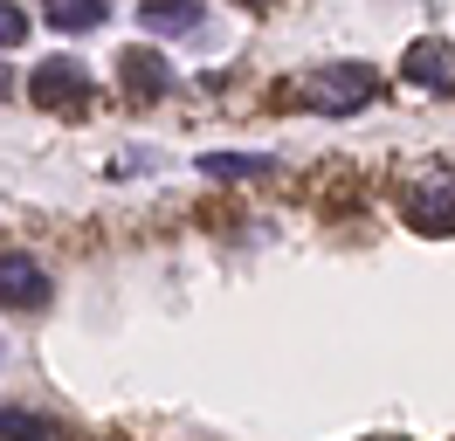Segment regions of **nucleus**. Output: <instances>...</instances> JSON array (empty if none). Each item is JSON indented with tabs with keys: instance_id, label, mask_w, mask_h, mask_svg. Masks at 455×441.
Masks as SVG:
<instances>
[{
	"instance_id": "12",
	"label": "nucleus",
	"mask_w": 455,
	"mask_h": 441,
	"mask_svg": "<svg viewBox=\"0 0 455 441\" xmlns=\"http://www.w3.org/2000/svg\"><path fill=\"white\" fill-rule=\"evenodd\" d=\"M7 90H14V76H7V62H0V97H7Z\"/></svg>"
},
{
	"instance_id": "7",
	"label": "nucleus",
	"mask_w": 455,
	"mask_h": 441,
	"mask_svg": "<svg viewBox=\"0 0 455 441\" xmlns=\"http://www.w3.org/2000/svg\"><path fill=\"white\" fill-rule=\"evenodd\" d=\"M200 0H139V21L152 28V35H194L200 28Z\"/></svg>"
},
{
	"instance_id": "11",
	"label": "nucleus",
	"mask_w": 455,
	"mask_h": 441,
	"mask_svg": "<svg viewBox=\"0 0 455 441\" xmlns=\"http://www.w3.org/2000/svg\"><path fill=\"white\" fill-rule=\"evenodd\" d=\"M21 42H28V14L14 0H0V49H21Z\"/></svg>"
},
{
	"instance_id": "2",
	"label": "nucleus",
	"mask_w": 455,
	"mask_h": 441,
	"mask_svg": "<svg viewBox=\"0 0 455 441\" xmlns=\"http://www.w3.org/2000/svg\"><path fill=\"white\" fill-rule=\"evenodd\" d=\"M28 97H35V110L84 117V110H90V69L76 62V55H49V62L28 76Z\"/></svg>"
},
{
	"instance_id": "9",
	"label": "nucleus",
	"mask_w": 455,
	"mask_h": 441,
	"mask_svg": "<svg viewBox=\"0 0 455 441\" xmlns=\"http://www.w3.org/2000/svg\"><path fill=\"white\" fill-rule=\"evenodd\" d=\"M269 165H276L269 152H207L200 172H207V180H262Z\"/></svg>"
},
{
	"instance_id": "5",
	"label": "nucleus",
	"mask_w": 455,
	"mask_h": 441,
	"mask_svg": "<svg viewBox=\"0 0 455 441\" xmlns=\"http://www.w3.org/2000/svg\"><path fill=\"white\" fill-rule=\"evenodd\" d=\"M400 76L421 83V90H455V42H442V35H421L414 49L400 55Z\"/></svg>"
},
{
	"instance_id": "6",
	"label": "nucleus",
	"mask_w": 455,
	"mask_h": 441,
	"mask_svg": "<svg viewBox=\"0 0 455 441\" xmlns=\"http://www.w3.org/2000/svg\"><path fill=\"white\" fill-rule=\"evenodd\" d=\"M117 83H124V97H139V104H152V97H166L172 90V62L152 49H124L117 55Z\"/></svg>"
},
{
	"instance_id": "10",
	"label": "nucleus",
	"mask_w": 455,
	"mask_h": 441,
	"mask_svg": "<svg viewBox=\"0 0 455 441\" xmlns=\"http://www.w3.org/2000/svg\"><path fill=\"white\" fill-rule=\"evenodd\" d=\"M0 441H56V421H42L28 407H0Z\"/></svg>"
},
{
	"instance_id": "13",
	"label": "nucleus",
	"mask_w": 455,
	"mask_h": 441,
	"mask_svg": "<svg viewBox=\"0 0 455 441\" xmlns=\"http://www.w3.org/2000/svg\"><path fill=\"white\" fill-rule=\"evenodd\" d=\"M256 7H262V0H256Z\"/></svg>"
},
{
	"instance_id": "4",
	"label": "nucleus",
	"mask_w": 455,
	"mask_h": 441,
	"mask_svg": "<svg viewBox=\"0 0 455 441\" xmlns=\"http://www.w3.org/2000/svg\"><path fill=\"white\" fill-rule=\"evenodd\" d=\"M49 297H56V283L35 255H0V303L7 310H42Z\"/></svg>"
},
{
	"instance_id": "3",
	"label": "nucleus",
	"mask_w": 455,
	"mask_h": 441,
	"mask_svg": "<svg viewBox=\"0 0 455 441\" xmlns=\"http://www.w3.org/2000/svg\"><path fill=\"white\" fill-rule=\"evenodd\" d=\"M407 220L421 228V235H455V165H435V172H421L414 187H407Z\"/></svg>"
},
{
	"instance_id": "1",
	"label": "nucleus",
	"mask_w": 455,
	"mask_h": 441,
	"mask_svg": "<svg viewBox=\"0 0 455 441\" xmlns=\"http://www.w3.org/2000/svg\"><path fill=\"white\" fill-rule=\"evenodd\" d=\"M290 90L324 117H352V110H366L379 97V69L372 62H324V69H304Z\"/></svg>"
},
{
	"instance_id": "8",
	"label": "nucleus",
	"mask_w": 455,
	"mask_h": 441,
	"mask_svg": "<svg viewBox=\"0 0 455 441\" xmlns=\"http://www.w3.org/2000/svg\"><path fill=\"white\" fill-rule=\"evenodd\" d=\"M104 0H49V28L56 35H90V28H104Z\"/></svg>"
}]
</instances>
